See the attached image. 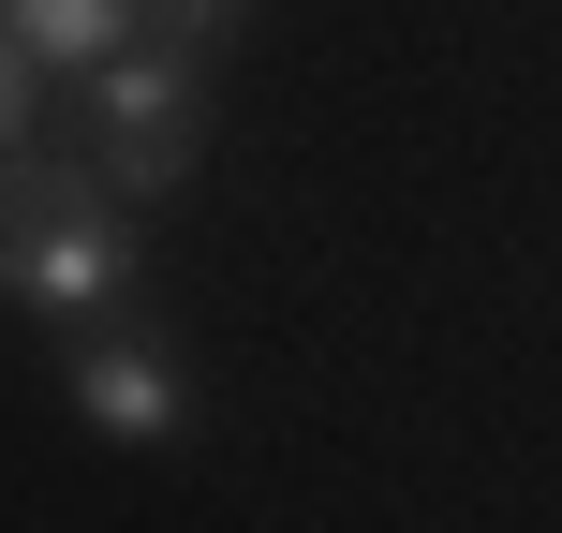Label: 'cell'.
<instances>
[{
    "instance_id": "cell-5",
    "label": "cell",
    "mask_w": 562,
    "mask_h": 533,
    "mask_svg": "<svg viewBox=\"0 0 562 533\" xmlns=\"http://www.w3.org/2000/svg\"><path fill=\"white\" fill-rule=\"evenodd\" d=\"M30 75H45V59H30L15 30H0V148H30Z\"/></svg>"
},
{
    "instance_id": "cell-6",
    "label": "cell",
    "mask_w": 562,
    "mask_h": 533,
    "mask_svg": "<svg viewBox=\"0 0 562 533\" xmlns=\"http://www.w3.org/2000/svg\"><path fill=\"white\" fill-rule=\"evenodd\" d=\"M237 15V0H164V30H223Z\"/></svg>"
},
{
    "instance_id": "cell-1",
    "label": "cell",
    "mask_w": 562,
    "mask_h": 533,
    "mask_svg": "<svg viewBox=\"0 0 562 533\" xmlns=\"http://www.w3.org/2000/svg\"><path fill=\"white\" fill-rule=\"evenodd\" d=\"M134 281V223H119L104 164H59V148H0V297L45 311V326H89Z\"/></svg>"
},
{
    "instance_id": "cell-3",
    "label": "cell",
    "mask_w": 562,
    "mask_h": 533,
    "mask_svg": "<svg viewBox=\"0 0 562 533\" xmlns=\"http://www.w3.org/2000/svg\"><path fill=\"white\" fill-rule=\"evenodd\" d=\"M75 415L89 430H119V445H178L193 430V370L164 356V341H75Z\"/></svg>"
},
{
    "instance_id": "cell-2",
    "label": "cell",
    "mask_w": 562,
    "mask_h": 533,
    "mask_svg": "<svg viewBox=\"0 0 562 533\" xmlns=\"http://www.w3.org/2000/svg\"><path fill=\"white\" fill-rule=\"evenodd\" d=\"M89 119H104V178L119 193H178L207 164V75L178 45H119L89 75Z\"/></svg>"
},
{
    "instance_id": "cell-4",
    "label": "cell",
    "mask_w": 562,
    "mask_h": 533,
    "mask_svg": "<svg viewBox=\"0 0 562 533\" xmlns=\"http://www.w3.org/2000/svg\"><path fill=\"white\" fill-rule=\"evenodd\" d=\"M0 30H15L45 75H104V59L148 30V0H0Z\"/></svg>"
}]
</instances>
